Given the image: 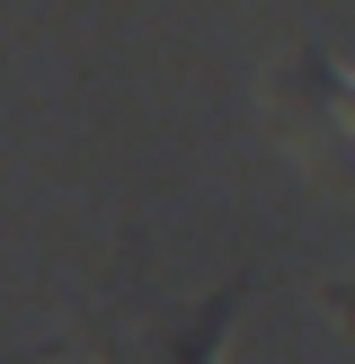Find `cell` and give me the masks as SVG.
<instances>
[{
  "label": "cell",
  "mask_w": 355,
  "mask_h": 364,
  "mask_svg": "<svg viewBox=\"0 0 355 364\" xmlns=\"http://www.w3.org/2000/svg\"><path fill=\"white\" fill-rule=\"evenodd\" d=\"M248 302V276L213 284L204 302H98V311L71 329V347L89 364H222L231 347V320Z\"/></svg>",
  "instance_id": "1"
}]
</instances>
